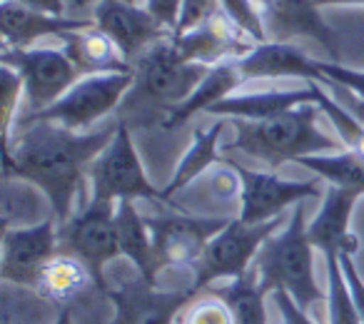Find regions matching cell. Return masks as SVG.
I'll return each mask as SVG.
<instances>
[{"instance_id": "obj_1", "label": "cell", "mask_w": 364, "mask_h": 324, "mask_svg": "<svg viewBox=\"0 0 364 324\" xmlns=\"http://www.w3.org/2000/svg\"><path fill=\"white\" fill-rule=\"evenodd\" d=\"M117 120L87 132L68 130L55 122L18 125L6 140L3 175L36 183L50 198L58 225L68 222L77 195L85 188L90 165L110 145Z\"/></svg>"}, {"instance_id": "obj_2", "label": "cell", "mask_w": 364, "mask_h": 324, "mask_svg": "<svg viewBox=\"0 0 364 324\" xmlns=\"http://www.w3.org/2000/svg\"><path fill=\"white\" fill-rule=\"evenodd\" d=\"M317 105H299L279 112L267 120H232L235 140L220 147L223 152H245L264 162L269 170H277L287 162H297L307 155H329L344 150L342 140L329 137L317 125Z\"/></svg>"}, {"instance_id": "obj_3", "label": "cell", "mask_w": 364, "mask_h": 324, "mask_svg": "<svg viewBox=\"0 0 364 324\" xmlns=\"http://www.w3.org/2000/svg\"><path fill=\"white\" fill-rule=\"evenodd\" d=\"M132 68H135V82L120 105V120L130 122L135 117L137 125L140 122L162 125L167 112L188 100L210 70L200 63L182 60L172 36L147 48L132 63Z\"/></svg>"}, {"instance_id": "obj_4", "label": "cell", "mask_w": 364, "mask_h": 324, "mask_svg": "<svg viewBox=\"0 0 364 324\" xmlns=\"http://www.w3.org/2000/svg\"><path fill=\"white\" fill-rule=\"evenodd\" d=\"M252 269L264 294L284 289L309 314L319 304H327V294L314 277V244L309 242L307 210L302 202L289 212L287 225L262 244Z\"/></svg>"}, {"instance_id": "obj_5", "label": "cell", "mask_w": 364, "mask_h": 324, "mask_svg": "<svg viewBox=\"0 0 364 324\" xmlns=\"http://www.w3.org/2000/svg\"><path fill=\"white\" fill-rule=\"evenodd\" d=\"M135 82V72H97V75H82L65 95L50 107L36 112V115L18 117V125L28 122H55L68 130L87 132L95 130L100 120L110 112L120 110L122 100Z\"/></svg>"}, {"instance_id": "obj_6", "label": "cell", "mask_w": 364, "mask_h": 324, "mask_svg": "<svg viewBox=\"0 0 364 324\" xmlns=\"http://www.w3.org/2000/svg\"><path fill=\"white\" fill-rule=\"evenodd\" d=\"M115 215L117 202L90 198L77 212L70 215L68 222L58 225L60 252H68L80 259L90 269L95 287L102 294L107 292V264L115 262L117 257H122L120 244H117Z\"/></svg>"}, {"instance_id": "obj_7", "label": "cell", "mask_w": 364, "mask_h": 324, "mask_svg": "<svg viewBox=\"0 0 364 324\" xmlns=\"http://www.w3.org/2000/svg\"><path fill=\"white\" fill-rule=\"evenodd\" d=\"M289 217H277L269 222L245 225L240 217H232L230 225L213 237L200 262L193 267V284L195 292L210 289L220 279H237L252 269L262 244L287 225Z\"/></svg>"}, {"instance_id": "obj_8", "label": "cell", "mask_w": 364, "mask_h": 324, "mask_svg": "<svg viewBox=\"0 0 364 324\" xmlns=\"http://www.w3.org/2000/svg\"><path fill=\"white\" fill-rule=\"evenodd\" d=\"M90 183V198L97 200H152V202H165L162 190L147 180L142 168V160L137 155V147L132 142L130 125L117 117V130L112 135L110 145L97 155L87 173Z\"/></svg>"}, {"instance_id": "obj_9", "label": "cell", "mask_w": 364, "mask_h": 324, "mask_svg": "<svg viewBox=\"0 0 364 324\" xmlns=\"http://www.w3.org/2000/svg\"><path fill=\"white\" fill-rule=\"evenodd\" d=\"M0 63L11 65L23 80V105L26 107L21 117L36 115L50 107L82 77L68 53L53 45L6 48Z\"/></svg>"}, {"instance_id": "obj_10", "label": "cell", "mask_w": 364, "mask_h": 324, "mask_svg": "<svg viewBox=\"0 0 364 324\" xmlns=\"http://www.w3.org/2000/svg\"><path fill=\"white\" fill-rule=\"evenodd\" d=\"M147 227L152 232L157 269H190L200 262L208 244L223 232L232 217H198L188 212L150 215Z\"/></svg>"}, {"instance_id": "obj_11", "label": "cell", "mask_w": 364, "mask_h": 324, "mask_svg": "<svg viewBox=\"0 0 364 324\" xmlns=\"http://www.w3.org/2000/svg\"><path fill=\"white\" fill-rule=\"evenodd\" d=\"M198 294L193 287L160 289L157 282L135 272L117 284H107L105 297L112 304L110 324H175Z\"/></svg>"}, {"instance_id": "obj_12", "label": "cell", "mask_w": 364, "mask_h": 324, "mask_svg": "<svg viewBox=\"0 0 364 324\" xmlns=\"http://www.w3.org/2000/svg\"><path fill=\"white\" fill-rule=\"evenodd\" d=\"M232 165L237 170L240 180H242L237 217L245 225H259V222H269V220H277L292 205H299L302 200L309 198H319V193H322L319 180L294 183V180H284L274 173L242 168L237 162H232Z\"/></svg>"}, {"instance_id": "obj_13", "label": "cell", "mask_w": 364, "mask_h": 324, "mask_svg": "<svg viewBox=\"0 0 364 324\" xmlns=\"http://www.w3.org/2000/svg\"><path fill=\"white\" fill-rule=\"evenodd\" d=\"M60 252L58 220L50 217L33 227L3 230L0 277L6 284L36 289L43 267Z\"/></svg>"}, {"instance_id": "obj_14", "label": "cell", "mask_w": 364, "mask_h": 324, "mask_svg": "<svg viewBox=\"0 0 364 324\" xmlns=\"http://www.w3.org/2000/svg\"><path fill=\"white\" fill-rule=\"evenodd\" d=\"M92 21L105 36L112 38L122 55L135 63L147 48L170 38L172 33L137 3H122V0H97L92 3Z\"/></svg>"}, {"instance_id": "obj_15", "label": "cell", "mask_w": 364, "mask_h": 324, "mask_svg": "<svg viewBox=\"0 0 364 324\" xmlns=\"http://www.w3.org/2000/svg\"><path fill=\"white\" fill-rule=\"evenodd\" d=\"M264 18L267 38L274 43H292L294 38L317 40L334 63L339 60L337 33L319 13L317 0H255Z\"/></svg>"}, {"instance_id": "obj_16", "label": "cell", "mask_w": 364, "mask_h": 324, "mask_svg": "<svg viewBox=\"0 0 364 324\" xmlns=\"http://www.w3.org/2000/svg\"><path fill=\"white\" fill-rule=\"evenodd\" d=\"M172 43H175L182 60L200 63V65L208 68L218 65L223 60H240L257 45L247 33L240 31L225 16L223 8L205 26L195 28L190 33H182V36H172Z\"/></svg>"}, {"instance_id": "obj_17", "label": "cell", "mask_w": 364, "mask_h": 324, "mask_svg": "<svg viewBox=\"0 0 364 324\" xmlns=\"http://www.w3.org/2000/svg\"><path fill=\"white\" fill-rule=\"evenodd\" d=\"M359 198H362L359 193L337 188V185H329L324 190L322 207L307 222L309 242L314 244V249L324 254V259L359 252L357 234H352V230H349L352 210Z\"/></svg>"}, {"instance_id": "obj_18", "label": "cell", "mask_w": 364, "mask_h": 324, "mask_svg": "<svg viewBox=\"0 0 364 324\" xmlns=\"http://www.w3.org/2000/svg\"><path fill=\"white\" fill-rule=\"evenodd\" d=\"M95 26L92 18H65L50 13L33 11L13 0H0V31H3V50L6 48H33L46 38L60 40L65 33L82 31Z\"/></svg>"}, {"instance_id": "obj_19", "label": "cell", "mask_w": 364, "mask_h": 324, "mask_svg": "<svg viewBox=\"0 0 364 324\" xmlns=\"http://www.w3.org/2000/svg\"><path fill=\"white\" fill-rule=\"evenodd\" d=\"M237 68L247 80H272V77H299V80H319L317 58H309L302 48L292 43H257Z\"/></svg>"}, {"instance_id": "obj_20", "label": "cell", "mask_w": 364, "mask_h": 324, "mask_svg": "<svg viewBox=\"0 0 364 324\" xmlns=\"http://www.w3.org/2000/svg\"><path fill=\"white\" fill-rule=\"evenodd\" d=\"M60 48L68 53L80 75H97V72H135L132 63L122 55L120 48L112 43L110 36L97 26L70 31L60 38Z\"/></svg>"}, {"instance_id": "obj_21", "label": "cell", "mask_w": 364, "mask_h": 324, "mask_svg": "<svg viewBox=\"0 0 364 324\" xmlns=\"http://www.w3.org/2000/svg\"><path fill=\"white\" fill-rule=\"evenodd\" d=\"M307 82V80H304ZM314 105L312 85L294 87V90H262V92H235V95L220 100L215 107H210V115L230 117V120H267L279 112H287L299 105Z\"/></svg>"}, {"instance_id": "obj_22", "label": "cell", "mask_w": 364, "mask_h": 324, "mask_svg": "<svg viewBox=\"0 0 364 324\" xmlns=\"http://www.w3.org/2000/svg\"><path fill=\"white\" fill-rule=\"evenodd\" d=\"M240 85H245V77L237 68V60L218 63V65L210 68L208 75L203 77V82L195 87L188 100L180 102V105L167 112V117L162 120V127H165V130L182 127L190 117L200 115V112H208L210 107H215L220 100L235 95V90H237Z\"/></svg>"}, {"instance_id": "obj_23", "label": "cell", "mask_w": 364, "mask_h": 324, "mask_svg": "<svg viewBox=\"0 0 364 324\" xmlns=\"http://www.w3.org/2000/svg\"><path fill=\"white\" fill-rule=\"evenodd\" d=\"M55 217L53 202L36 183L16 175H3L0 183V220L3 230L33 227Z\"/></svg>"}, {"instance_id": "obj_24", "label": "cell", "mask_w": 364, "mask_h": 324, "mask_svg": "<svg viewBox=\"0 0 364 324\" xmlns=\"http://www.w3.org/2000/svg\"><path fill=\"white\" fill-rule=\"evenodd\" d=\"M228 122H230V117H220L213 125L198 127V130H195L188 152L177 162V168H175V173H172L167 188H162L165 205H172L170 202L172 195L180 193L182 188H188L190 183H195V180L208 173L213 165H223V150H218V142H220V137H223Z\"/></svg>"}, {"instance_id": "obj_25", "label": "cell", "mask_w": 364, "mask_h": 324, "mask_svg": "<svg viewBox=\"0 0 364 324\" xmlns=\"http://www.w3.org/2000/svg\"><path fill=\"white\" fill-rule=\"evenodd\" d=\"M117 244H120V254L132 264L140 277L157 282V259H155V247H152V232L147 227L145 215L137 212L132 200H120L117 202Z\"/></svg>"}, {"instance_id": "obj_26", "label": "cell", "mask_w": 364, "mask_h": 324, "mask_svg": "<svg viewBox=\"0 0 364 324\" xmlns=\"http://www.w3.org/2000/svg\"><path fill=\"white\" fill-rule=\"evenodd\" d=\"M90 287H95V279H92L90 269L77 257H73V254L58 252L43 267L33 292L38 297L48 299V302H53L55 307H68V304L75 302Z\"/></svg>"}, {"instance_id": "obj_27", "label": "cell", "mask_w": 364, "mask_h": 324, "mask_svg": "<svg viewBox=\"0 0 364 324\" xmlns=\"http://www.w3.org/2000/svg\"><path fill=\"white\" fill-rule=\"evenodd\" d=\"M297 165L312 170L324 183L364 195V160L354 155L352 150L329 152V155H307L297 160Z\"/></svg>"}, {"instance_id": "obj_28", "label": "cell", "mask_w": 364, "mask_h": 324, "mask_svg": "<svg viewBox=\"0 0 364 324\" xmlns=\"http://www.w3.org/2000/svg\"><path fill=\"white\" fill-rule=\"evenodd\" d=\"M213 292L230 304L235 314V324H267V304H264L267 294L259 289V279L255 269H250L247 274L237 279H228V284L213 289Z\"/></svg>"}, {"instance_id": "obj_29", "label": "cell", "mask_w": 364, "mask_h": 324, "mask_svg": "<svg viewBox=\"0 0 364 324\" xmlns=\"http://www.w3.org/2000/svg\"><path fill=\"white\" fill-rule=\"evenodd\" d=\"M314 90V105L322 110V115L332 122V127L337 130L339 140H342L344 150H352L354 155H359L364 160V122L359 117H354L337 97L329 95L324 87H319L317 80H307Z\"/></svg>"}, {"instance_id": "obj_30", "label": "cell", "mask_w": 364, "mask_h": 324, "mask_svg": "<svg viewBox=\"0 0 364 324\" xmlns=\"http://www.w3.org/2000/svg\"><path fill=\"white\" fill-rule=\"evenodd\" d=\"M327 324H362L339 257L327 259Z\"/></svg>"}, {"instance_id": "obj_31", "label": "cell", "mask_w": 364, "mask_h": 324, "mask_svg": "<svg viewBox=\"0 0 364 324\" xmlns=\"http://www.w3.org/2000/svg\"><path fill=\"white\" fill-rule=\"evenodd\" d=\"M223 13L240 28L245 31L255 43H267V28H264V18L259 13L255 0H220Z\"/></svg>"}, {"instance_id": "obj_32", "label": "cell", "mask_w": 364, "mask_h": 324, "mask_svg": "<svg viewBox=\"0 0 364 324\" xmlns=\"http://www.w3.org/2000/svg\"><path fill=\"white\" fill-rule=\"evenodd\" d=\"M180 324H235V314L230 304L213 292L208 297H195L182 312Z\"/></svg>"}, {"instance_id": "obj_33", "label": "cell", "mask_w": 364, "mask_h": 324, "mask_svg": "<svg viewBox=\"0 0 364 324\" xmlns=\"http://www.w3.org/2000/svg\"><path fill=\"white\" fill-rule=\"evenodd\" d=\"M0 92H3V140H11L23 102V80L11 65L0 68Z\"/></svg>"}, {"instance_id": "obj_34", "label": "cell", "mask_w": 364, "mask_h": 324, "mask_svg": "<svg viewBox=\"0 0 364 324\" xmlns=\"http://www.w3.org/2000/svg\"><path fill=\"white\" fill-rule=\"evenodd\" d=\"M218 13H220V0H182L180 18H177V26L172 31V36H182V33L195 31V28L205 26Z\"/></svg>"}, {"instance_id": "obj_35", "label": "cell", "mask_w": 364, "mask_h": 324, "mask_svg": "<svg viewBox=\"0 0 364 324\" xmlns=\"http://www.w3.org/2000/svg\"><path fill=\"white\" fill-rule=\"evenodd\" d=\"M317 82H337V85H344L359 95L364 100V70H354V68H347L342 63H334V60H317Z\"/></svg>"}, {"instance_id": "obj_36", "label": "cell", "mask_w": 364, "mask_h": 324, "mask_svg": "<svg viewBox=\"0 0 364 324\" xmlns=\"http://www.w3.org/2000/svg\"><path fill=\"white\" fill-rule=\"evenodd\" d=\"M272 299L277 304V312H279V324H317L312 319V314L304 312L292 297H289L284 289H274Z\"/></svg>"}, {"instance_id": "obj_37", "label": "cell", "mask_w": 364, "mask_h": 324, "mask_svg": "<svg viewBox=\"0 0 364 324\" xmlns=\"http://www.w3.org/2000/svg\"><path fill=\"white\" fill-rule=\"evenodd\" d=\"M339 264H342V269H344V277H347V284H349V289H352L359 319H362V324H364V279H362V274H359L357 264H354V254H342Z\"/></svg>"}, {"instance_id": "obj_38", "label": "cell", "mask_w": 364, "mask_h": 324, "mask_svg": "<svg viewBox=\"0 0 364 324\" xmlns=\"http://www.w3.org/2000/svg\"><path fill=\"white\" fill-rule=\"evenodd\" d=\"M145 8L172 33L177 26V18H180L182 0H145Z\"/></svg>"}, {"instance_id": "obj_39", "label": "cell", "mask_w": 364, "mask_h": 324, "mask_svg": "<svg viewBox=\"0 0 364 324\" xmlns=\"http://www.w3.org/2000/svg\"><path fill=\"white\" fill-rule=\"evenodd\" d=\"M13 3H21L33 11L50 13V16H65V0H13Z\"/></svg>"}, {"instance_id": "obj_40", "label": "cell", "mask_w": 364, "mask_h": 324, "mask_svg": "<svg viewBox=\"0 0 364 324\" xmlns=\"http://www.w3.org/2000/svg\"><path fill=\"white\" fill-rule=\"evenodd\" d=\"M319 8L327 6H364V0H317Z\"/></svg>"}, {"instance_id": "obj_41", "label": "cell", "mask_w": 364, "mask_h": 324, "mask_svg": "<svg viewBox=\"0 0 364 324\" xmlns=\"http://www.w3.org/2000/svg\"><path fill=\"white\" fill-rule=\"evenodd\" d=\"M53 324H75V322H73L70 309H68V307H58V317H55V322H53Z\"/></svg>"}, {"instance_id": "obj_42", "label": "cell", "mask_w": 364, "mask_h": 324, "mask_svg": "<svg viewBox=\"0 0 364 324\" xmlns=\"http://www.w3.org/2000/svg\"><path fill=\"white\" fill-rule=\"evenodd\" d=\"M92 3H97V0H85V3H82V8H85V6H92ZM122 3H137V0H122Z\"/></svg>"}, {"instance_id": "obj_43", "label": "cell", "mask_w": 364, "mask_h": 324, "mask_svg": "<svg viewBox=\"0 0 364 324\" xmlns=\"http://www.w3.org/2000/svg\"><path fill=\"white\" fill-rule=\"evenodd\" d=\"M3 324H13L11 322V314H6V317H3Z\"/></svg>"}, {"instance_id": "obj_44", "label": "cell", "mask_w": 364, "mask_h": 324, "mask_svg": "<svg viewBox=\"0 0 364 324\" xmlns=\"http://www.w3.org/2000/svg\"><path fill=\"white\" fill-rule=\"evenodd\" d=\"M73 3H75L77 8H82V3H85V0H73Z\"/></svg>"}]
</instances>
